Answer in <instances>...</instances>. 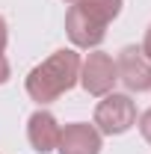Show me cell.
Masks as SVG:
<instances>
[{"label":"cell","mask_w":151,"mask_h":154,"mask_svg":"<svg viewBox=\"0 0 151 154\" xmlns=\"http://www.w3.org/2000/svg\"><path fill=\"white\" fill-rule=\"evenodd\" d=\"M9 77H12V65H9V59L0 54V86L9 83Z\"/></svg>","instance_id":"30bf717a"},{"label":"cell","mask_w":151,"mask_h":154,"mask_svg":"<svg viewBox=\"0 0 151 154\" xmlns=\"http://www.w3.org/2000/svg\"><path fill=\"white\" fill-rule=\"evenodd\" d=\"M65 3H80V0H65Z\"/></svg>","instance_id":"4fadbf2b"},{"label":"cell","mask_w":151,"mask_h":154,"mask_svg":"<svg viewBox=\"0 0 151 154\" xmlns=\"http://www.w3.org/2000/svg\"><path fill=\"white\" fill-rule=\"evenodd\" d=\"M6 42H9V27H6V18L0 15V54L6 51Z\"/></svg>","instance_id":"8fae6325"},{"label":"cell","mask_w":151,"mask_h":154,"mask_svg":"<svg viewBox=\"0 0 151 154\" xmlns=\"http://www.w3.org/2000/svg\"><path fill=\"white\" fill-rule=\"evenodd\" d=\"M59 154H101L104 139L89 122H71L59 131Z\"/></svg>","instance_id":"8992f818"},{"label":"cell","mask_w":151,"mask_h":154,"mask_svg":"<svg viewBox=\"0 0 151 154\" xmlns=\"http://www.w3.org/2000/svg\"><path fill=\"white\" fill-rule=\"evenodd\" d=\"M80 62L83 59H80V54L74 48L54 51L24 80V89H27L30 101H36L39 107H45V104H54L57 98H62L65 92H71L77 86V80H80Z\"/></svg>","instance_id":"6da1fadb"},{"label":"cell","mask_w":151,"mask_h":154,"mask_svg":"<svg viewBox=\"0 0 151 154\" xmlns=\"http://www.w3.org/2000/svg\"><path fill=\"white\" fill-rule=\"evenodd\" d=\"M95 128L101 136H122L136 125V104L131 101V95H119L110 92L104 95V101H98L95 107Z\"/></svg>","instance_id":"7a4b0ae2"},{"label":"cell","mask_w":151,"mask_h":154,"mask_svg":"<svg viewBox=\"0 0 151 154\" xmlns=\"http://www.w3.org/2000/svg\"><path fill=\"white\" fill-rule=\"evenodd\" d=\"M116 74H119V80L131 92H148L151 89V62L133 45L119 51V57H116Z\"/></svg>","instance_id":"5b68a950"},{"label":"cell","mask_w":151,"mask_h":154,"mask_svg":"<svg viewBox=\"0 0 151 154\" xmlns=\"http://www.w3.org/2000/svg\"><path fill=\"white\" fill-rule=\"evenodd\" d=\"M80 6H83L92 18H98L101 24H110V21H116L122 15L125 0H80Z\"/></svg>","instance_id":"ba28073f"},{"label":"cell","mask_w":151,"mask_h":154,"mask_svg":"<svg viewBox=\"0 0 151 154\" xmlns=\"http://www.w3.org/2000/svg\"><path fill=\"white\" fill-rule=\"evenodd\" d=\"M116 80V59L107 54V51H92L89 57L80 62V86L86 89V95H95V98H104L113 92Z\"/></svg>","instance_id":"3957f363"},{"label":"cell","mask_w":151,"mask_h":154,"mask_svg":"<svg viewBox=\"0 0 151 154\" xmlns=\"http://www.w3.org/2000/svg\"><path fill=\"white\" fill-rule=\"evenodd\" d=\"M65 33L71 38L74 48H83V51H95L104 36H107V24H101L98 18H92L80 3H71L68 15H65Z\"/></svg>","instance_id":"277c9868"},{"label":"cell","mask_w":151,"mask_h":154,"mask_svg":"<svg viewBox=\"0 0 151 154\" xmlns=\"http://www.w3.org/2000/svg\"><path fill=\"white\" fill-rule=\"evenodd\" d=\"M139 134H142V139L151 145V107L139 116Z\"/></svg>","instance_id":"9c48e42d"},{"label":"cell","mask_w":151,"mask_h":154,"mask_svg":"<svg viewBox=\"0 0 151 154\" xmlns=\"http://www.w3.org/2000/svg\"><path fill=\"white\" fill-rule=\"evenodd\" d=\"M142 54H145V59L151 62V24H148V30H145V38H142V48H139Z\"/></svg>","instance_id":"7c38bea8"},{"label":"cell","mask_w":151,"mask_h":154,"mask_svg":"<svg viewBox=\"0 0 151 154\" xmlns=\"http://www.w3.org/2000/svg\"><path fill=\"white\" fill-rule=\"evenodd\" d=\"M59 122L54 113L48 110H36V113L27 119V139L33 145V151L39 154H51L59 145Z\"/></svg>","instance_id":"52a82bcc"}]
</instances>
